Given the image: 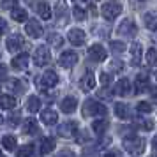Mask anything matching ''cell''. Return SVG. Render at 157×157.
Here are the masks:
<instances>
[{
	"mask_svg": "<svg viewBox=\"0 0 157 157\" xmlns=\"http://www.w3.org/2000/svg\"><path fill=\"white\" fill-rule=\"evenodd\" d=\"M67 39H69V43H71L72 46H83L85 41H86L85 32H83V30H79V29H71V30H69Z\"/></svg>",
	"mask_w": 157,
	"mask_h": 157,
	"instance_id": "8",
	"label": "cell"
},
{
	"mask_svg": "<svg viewBox=\"0 0 157 157\" xmlns=\"http://www.w3.org/2000/svg\"><path fill=\"white\" fill-rule=\"evenodd\" d=\"M124 148L127 150L131 155H141L145 152V141L140 136L131 134L127 138H124Z\"/></svg>",
	"mask_w": 157,
	"mask_h": 157,
	"instance_id": "1",
	"label": "cell"
},
{
	"mask_svg": "<svg viewBox=\"0 0 157 157\" xmlns=\"http://www.w3.org/2000/svg\"><path fill=\"white\" fill-rule=\"evenodd\" d=\"M76 129H78L76 122H65V124H60V127L57 129V132L62 138H74L76 132H78Z\"/></svg>",
	"mask_w": 157,
	"mask_h": 157,
	"instance_id": "7",
	"label": "cell"
},
{
	"mask_svg": "<svg viewBox=\"0 0 157 157\" xmlns=\"http://www.w3.org/2000/svg\"><path fill=\"white\" fill-rule=\"evenodd\" d=\"M92 129H94L95 134H104L106 129H108V122L106 120H95L92 124Z\"/></svg>",
	"mask_w": 157,
	"mask_h": 157,
	"instance_id": "29",
	"label": "cell"
},
{
	"mask_svg": "<svg viewBox=\"0 0 157 157\" xmlns=\"http://www.w3.org/2000/svg\"><path fill=\"white\" fill-rule=\"evenodd\" d=\"M0 157H2V150H0Z\"/></svg>",
	"mask_w": 157,
	"mask_h": 157,
	"instance_id": "47",
	"label": "cell"
},
{
	"mask_svg": "<svg viewBox=\"0 0 157 157\" xmlns=\"http://www.w3.org/2000/svg\"><path fill=\"white\" fill-rule=\"evenodd\" d=\"M85 2H88V4H92V2H94V0H85Z\"/></svg>",
	"mask_w": 157,
	"mask_h": 157,
	"instance_id": "46",
	"label": "cell"
},
{
	"mask_svg": "<svg viewBox=\"0 0 157 157\" xmlns=\"http://www.w3.org/2000/svg\"><path fill=\"white\" fill-rule=\"evenodd\" d=\"M106 113H108V109L102 102L88 99V101H85V104H83V115H85V117H106Z\"/></svg>",
	"mask_w": 157,
	"mask_h": 157,
	"instance_id": "2",
	"label": "cell"
},
{
	"mask_svg": "<svg viewBox=\"0 0 157 157\" xmlns=\"http://www.w3.org/2000/svg\"><path fill=\"white\" fill-rule=\"evenodd\" d=\"M57 83H58V76L55 71H46L43 74V78H41V85L44 88H53Z\"/></svg>",
	"mask_w": 157,
	"mask_h": 157,
	"instance_id": "13",
	"label": "cell"
},
{
	"mask_svg": "<svg viewBox=\"0 0 157 157\" xmlns=\"http://www.w3.org/2000/svg\"><path fill=\"white\" fill-rule=\"evenodd\" d=\"M106 57H108V51L102 44H92L88 48V58L94 60V62H102V60H106Z\"/></svg>",
	"mask_w": 157,
	"mask_h": 157,
	"instance_id": "5",
	"label": "cell"
},
{
	"mask_svg": "<svg viewBox=\"0 0 157 157\" xmlns=\"http://www.w3.org/2000/svg\"><path fill=\"white\" fill-rule=\"evenodd\" d=\"M25 32H27L30 37L37 39V37L43 36V27H41V23L37 21V20H29V21H27V27H25Z\"/></svg>",
	"mask_w": 157,
	"mask_h": 157,
	"instance_id": "10",
	"label": "cell"
},
{
	"mask_svg": "<svg viewBox=\"0 0 157 157\" xmlns=\"http://www.w3.org/2000/svg\"><path fill=\"white\" fill-rule=\"evenodd\" d=\"M145 27L150 30H155L157 21H155V13H147L145 14Z\"/></svg>",
	"mask_w": 157,
	"mask_h": 157,
	"instance_id": "30",
	"label": "cell"
},
{
	"mask_svg": "<svg viewBox=\"0 0 157 157\" xmlns=\"http://www.w3.org/2000/svg\"><path fill=\"white\" fill-rule=\"evenodd\" d=\"M7 88L11 90V92H14V94H21L23 90H25L23 81H20V79H9L7 81Z\"/></svg>",
	"mask_w": 157,
	"mask_h": 157,
	"instance_id": "26",
	"label": "cell"
},
{
	"mask_svg": "<svg viewBox=\"0 0 157 157\" xmlns=\"http://www.w3.org/2000/svg\"><path fill=\"white\" fill-rule=\"evenodd\" d=\"M152 109H154V108H152L150 102H140V104H138V111H140V113H152Z\"/></svg>",
	"mask_w": 157,
	"mask_h": 157,
	"instance_id": "36",
	"label": "cell"
},
{
	"mask_svg": "<svg viewBox=\"0 0 157 157\" xmlns=\"http://www.w3.org/2000/svg\"><path fill=\"white\" fill-rule=\"evenodd\" d=\"M72 14H74V18H76L78 21H83V20H85V11L79 7V6H74V9H72Z\"/></svg>",
	"mask_w": 157,
	"mask_h": 157,
	"instance_id": "35",
	"label": "cell"
},
{
	"mask_svg": "<svg viewBox=\"0 0 157 157\" xmlns=\"http://www.w3.org/2000/svg\"><path fill=\"white\" fill-rule=\"evenodd\" d=\"M29 60H30V57L27 53H20L18 57L13 58L11 65H13V69H16V71H25L27 65H29Z\"/></svg>",
	"mask_w": 157,
	"mask_h": 157,
	"instance_id": "15",
	"label": "cell"
},
{
	"mask_svg": "<svg viewBox=\"0 0 157 157\" xmlns=\"http://www.w3.org/2000/svg\"><path fill=\"white\" fill-rule=\"evenodd\" d=\"M136 25L134 21H131V20H124V21L120 23V27H118V34L124 37H134L136 36Z\"/></svg>",
	"mask_w": 157,
	"mask_h": 157,
	"instance_id": "9",
	"label": "cell"
},
{
	"mask_svg": "<svg viewBox=\"0 0 157 157\" xmlns=\"http://www.w3.org/2000/svg\"><path fill=\"white\" fill-rule=\"evenodd\" d=\"M55 13H57V18L60 20H64L65 16H67V2L65 0H58L57 6H55Z\"/></svg>",
	"mask_w": 157,
	"mask_h": 157,
	"instance_id": "28",
	"label": "cell"
},
{
	"mask_svg": "<svg viewBox=\"0 0 157 157\" xmlns=\"http://www.w3.org/2000/svg\"><path fill=\"white\" fill-rule=\"evenodd\" d=\"M11 18L14 20V21H27V18H29V13L21 7H14L11 11Z\"/></svg>",
	"mask_w": 157,
	"mask_h": 157,
	"instance_id": "23",
	"label": "cell"
},
{
	"mask_svg": "<svg viewBox=\"0 0 157 157\" xmlns=\"http://www.w3.org/2000/svg\"><path fill=\"white\" fill-rule=\"evenodd\" d=\"M131 64L138 67L141 64V44L140 43H132L131 44Z\"/></svg>",
	"mask_w": 157,
	"mask_h": 157,
	"instance_id": "16",
	"label": "cell"
},
{
	"mask_svg": "<svg viewBox=\"0 0 157 157\" xmlns=\"http://www.w3.org/2000/svg\"><path fill=\"white\" fill-rule=\"evenodd\" d=\"M41 120H43V124H46V125H55L58 120V115L57 111H53V109H44V111H41Z\"/></svg>",
	"mask_w": 157,
	"mask_h": 157,
	"instance_id": "20",
	"label": "cell"
},
{
	"mask_svg": "<svg viewBox=\"0 0 157 157\" xmlns=\"http://www.w3.org/2000/svg\"><path fill=\"white\" fill-rule=\"evenodd\" d=\"M2 145H4V148L6 150H14L16 138L14 136H4V138H2Z\"/></svg>",
	"mask_w": 157,
	"mask_h": 157,
	"instance_id": "32",
	"label": "cell"
},
{
	"mask_svg": "<svg viewBox=\"0 0 157 157\" xmlns=\"http://www.w3.org/2000/svg\"><path fill=\"white\" fill-rule=\"evenodd\" d=\"M55 148V140L53 138H43L41 140V152L43 154H50Z\"/></svg>",
	"mask_w": 157,
	"mask_h": 157,
	"instance_id": "27",
	"label": "cell"
},
{
	"mask_svg": "<svg viewBox=\"0 0 157 157\" xmlns=\"http://www.w3.org/2000/svg\"><path fill=\"white\" fill-rule=\"evenodd\" d=\"M23 131H25L27 134H36L37 131H39L36 118H29V120H25V124H23Z\"/></svg>",
	"mask_w": 157,
	"mask_h": 157,
	"instance_id": "25",
	"label": "cell"
},
{
	"mask_svg": "<svg viewBox=\"0 0 157 157\" xmlns=\"http://www.w3.org/2000/svg\"><path fill=\"white\" fill-rule=\"evenodd\" d=\"M76 106H78V99H76V97H72V95L64 97L62 102H60V109H62L64 113H74Z\"/></svg>",
	"mask_w": 157,
	"mask_h": 157,
	"instance_id": "14",
	"label": "cell"
},
{
	"mask_svg": "<svg viewBox=\"0 0 157 157\" xmlns=\"http://www.w3.org/2000/svg\"><path fill=\"white\" fill-rule=\"evenodd\" d=\"M14 7H18V0H2V9L13 11Z\"/></svg>",
	"mask_w": 157,
	"mask_h": 157,
	"instance_id": "34",
	"label": "cell"
},
{
	"mask_svg": "<svg viewBox=\"0 0 157 157\" xmlns=\"http://www.w3.org/2000/svg\"><path fill=\"white\" fill-rule=\"evenodd\" d=\"M115 115L120 120H129L131 118V109H129V106L125 102H117L115 104Z\"/></svg>",
	"mask_w": 157,
	"mask_h": 157,
	"instance_id": "17",
	"label": "cell"
},
{
	"mask_svg": "<svg viewBox=\"0 0 157 157\" xmlns=\"http://www.w3.org/2000/svg\"><path fill=\"white\" fill-rule=\"evenodd\" d=\"M39 108H41V101H39V97L30 95L29 99H27V109H29L30 113H37Z\"/></svg>",
	"mask_w": 157,
	"mask_h": 157,
	"instance_id": "24",
	"label": "cell"
},
{
	"mask_svg": "<svg viewBox=\"0 0 157 157\" xmlns=\"http://www.w3.org/2000/svg\"><path fill=\"white\" fill-rule=\"evenodd\" d=\"M115 94L117 95H127V94H131V81L127 78L118 79L117 85H115Z\"/></svg>",
	"mask_w": 157,
	"mask_h": 157,
	"instance_id": "18",
	"label": "cell"
},
{
	"mask_svg": "<svg viewBox=\"0 0 157 157\" xmlns=\"http://www.w3.org/2000/svg\"><path fill=\"white\" fill-rule=\"evenodd\" d=\"M14 106H16V97L9 95V94L0 95V108H4V109H13Z\"/></svg>",
	"mask_w": 157,
	"mask_h": 157,
	"instance_id": "21",
	"label": "cell"
},
{
	"mask_svg": "<svg viewBox=\"0 0 157 157\" xmlns=\"http://www.w3.org/2000/svg\"><path fill=\"white\" fill-rule=\"evenodd\" d=\"M147 62H148V65H155V50L154 48H150L148 51H147Z\"/></svg>",
	"mask_w": 157,
	"mask_h": 157,
	"instance_id": "37",
	"label": "cell"
},
{
	"mask_svg": "<svg viewBox=\"0 0 157 157\" xmlns=\"http://www.w3.org/2000/svg\"><path fill=\"white\" fill-rule=\"evenodd\" d=\"M23 37L18 36V34H14V36H9L7 43H6V46H7V50L11 51V53H18V51L23 48Z\"/></svg>",
	"mask_w": 157,
	"mask_h": 157,
	"instance_id": "11",
	"label": "cell"
},
{
	"mask_svg": "<svg viewBox=\"0 0 157 157\" xmlns=\"http://www.w3.org/2000/svg\"><path fill=\"white\" fill-rule=\"evenodd\" d=\"M101 13H102V16L106 18L108 21H113L115 18L122 13V4L120 2H117V0H108V2L102 4Z\"/></svg>",
	"mask_w": 157,
	"mask_h": 157,
	"instance_id": "3",
	"label": "cell"
},
{
	"mask_svg": "<svg viewBox=\"0 0 157 157\" xmlns=\"http://www.w3.org/2000/svg\"><path fill=\"white\" fill-rule=\"evenodd\" d=\"M37 13H39V16L43 18V20H51V7L48 2H39V6H37Z\"/></svg>",
	"mask_w": 157,
	"mask_h": 157,
	"instance_id": "22",
	"label": "cell"
},
{
	"mask_svg": "<svg viewBox=\"0 0 157 157\" xmlns=\"http://www.w3.org/2000/svg\"><path fill=\"white\" fill-rule=\"evenodd\" d=\"M94 86H95V76H94L90 71L85 72L83 78L79 79V88H81L83 92H88V90H94Z\"/></svg>",
	"mask_w": 157,
	"mask_h": 157,
	"instance_id": "12",
	"label": "cell"
},
{
	"mask_svg": "<svg viewBox=\"0 0 157 157\" xmlns=\"http://www.w3.org/2000/svg\"><path fill=\"white\" fill-rule=\"evenodd\" d=\"M58 64L64 69H71V67H74V65L78 64V55L74 51H64L60 55V58H58Z\"/></svg>",
	"mask_w": 157,
	"mask_h": 157,
	"instance_id": "6",
	"label": "cell"
},
{
	"mask_svg": "<svg viewBox=\"0 0 157 157\" xmlns=\"http://www.w3.org/2000/svg\"><path fill=\"white\" fill-rule=\"evenodd\" d=\"M104 157H122V154L118 152V150H109V152L104 154Z\"/></svg>",
	"mask_w": 157,
	"mask_h": 157,
	"instance_id": "40",
	"label": "cell"
},
{
	"mask_svg": "<svg viewBox=\"0 0 157 157\" xmlns=\"http://www.w3.org/2000/svg\"><path fill=\"white\" fill-rule=\"evenodd\" d=\"M109 48L113 53H124L125 51V44L122 43V41H111L109 43Z\"/></svg>",
	"mask_w": 157,
	"mask_h": 157,
	"instance_id": "33",
	"label": "cell"
},
{
	"mask_svg": "<svg viewBox=\"0 0 157 157\" xmlns=\"http://www.w3.org/2000/svg\"><path fill=\"white\" fill-rule=\"evenodd\" d=\"M11 122H13V124L20 122V113H13V115H11Z\"/></svg>",
	"mask_w": 157,
	"mask_h": 157,
	"instance_id": "43",
	"label": "cell"
},
{
	"mask_svg": "<svg viewBox=\"0 0 157 157\" xmlns=\"http://www.w3.org/2000/svg\"><path fill=\"white\" fill-rule=\"evenodd\" d=\"M148 86V76L147 74H138L134 79V92L136 94H143Z\"/></svg>",
	"mask_w": 157,
	"mask_h": 157,
	"instance_id": "19",
	"label": "cell"
},
{
	"mask_svg": "<svg viewBox=\"0 0 157 157\" xmlns=\"http://www.w3.org/2000/svg\"><path fill=\"white\" fill-rule=\"evenodd\" d=\"M109 83H111V74L102 72V74H101V85H102V86H108Z\"/></svg>",
	"mask_w": 157,
	"mask_h": 157,
	"instance_id": "39",
	"label": "cell"
},
{
	"mask_svg": "<svg viewBox=\"0 0 157 157\" xmlns=\"http://www.w3.org/2000/svg\"><path fill=\"white\" fill-rule=\"evenodd\" d=\"M50 60H51V53L46 46H39V48L34 51V62H36V65L44 67L46 64H50Z\"/></svg>",
	"mask_w": 157,
	"mask_h": 157,
	"instance_id": "4",
	"label": "cell"
},
{
	"mask_svg": "<svg viewBox=\"0 0 157 157\" xmlns=\"http://www.w3.org/2000/svg\"><path fill=\"white\" fill-rule=\"evenodd\" d=\"M50 39H51V44H53V46H62V43H64L62 36H57V34H51Z\"/></svg>",
	"mask_w": 157,
	"mask_h": 157,
	"instance_id": "38",
	"label": "cell"
},
{
	"mask_svg": "<svg viewBox=\"0 0 157 157\" xmlns=\"http://www.w3.org/2000/svg\"><path fill=\"white\" fill-rule=\"evenodd\" d=\"M2 122H4V117H2V115H0V124H2Z\"/></svg>",
	"mask_w": 157,
	"mask_h": 157,
	"instance_id": "45",
	"label": "cell"
},
{
	"mask_svg": "<svg viewBox=\"0 0 157 157\" xmlns=\"http://www.w3.org/2000/svg\"><path fill=\"white\" fill-rule=\"evenodd\" d=\"M34 154V145H23L21 148L18 150L16 157H32Z\"/></svg>",
	"mask_w": 157,
	"mask_h": 157,
	"instance_id": "31",
	"label": "cell"
},
{
	"mask_svg": "<svg viewBox=\"0 0 157 157\" xmlns=\"http://www.w3.org/2000/svg\"><path fill=\"white\" fill-rule=\"evenodd\" d=\"M55 157H74V154H72L71 150H62L60 154H57Z\"/></svg>",
	"mask_w": 157,
	"mask_h": 157,
	"instance_id": "41",
	"label": "cell"
},
{
	"mask_svg": "<svg viewBox=\"0 0 157 157\" xmlns=\"http://www.w3.org/2000/svg\"><path fill=\"white\" fill-rule=\"evenodd\" d=\"M6 74H7V69H6V65L0 64V78H4Z\"/></svg>",
	"mask_w": 157,
	"mask_h": 157,
	"instance_id": "44",
	"label": "cell"
},
{
	"mask_svg": "<svg viewBox=\"0 0 157 157\" xmlns=\"http://www.w3.org/2000/svg\"><path fill=\"white\" fill-rule=\"evenodd\" d=\"M6 29H7V23H6V20H4V18H0V36L6 32Z\"/></svg>",
	"mask_w": 157,
	"mask_h": 157,
	"instance_id": "42",
	"label": "cell"
}]
</instances>
